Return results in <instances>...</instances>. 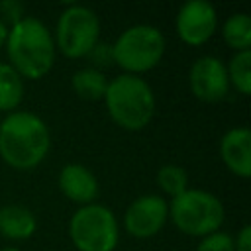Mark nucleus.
Instances as JSON below:
<instances>
[{
	"mask_svg": "<svg viewBox=\"0 0 251 251\" xmlns=\"http://www.w3.org/2000/svg\"><path fill=\"white\" fill-rule=\"evenodd\" d=\"M51 149V131L33 112L16 110L0 122V159L16 169L29 171L41 165Z\"/></svg>",
	"mask_w": 251,
	"mask_h": 251,
	"instance_id": "nucleus-1",
	"label": "nucleus"
},
{
	"mask_svg": "<svg viewBox=\"0 0 251 251\" xmlns=\"http://www.w3.org/2000/svg\"><path fill=\"white\" fill-rule=\"evenodd\" d=\"M8 65L27 80L43 78L55 63V41L49 27L35 16H24L14 25H8L6 35Z\"/></svg>",
	"mask_w": 251,
	"mask_h": 251,
	"instance_id": "nucleus-2",
	"label": "nucleus"
},
{
	"mask_svg": "<svg viewBox=\"0 0 251 251\" xmlns=\"http://www.w3.org/2000/svg\"><path fill=\"white\" fill-rule=\"evenodd\" d=\"M102 102L110 120L126 131H139L147 127L157 112V100L151 84L141 76L126 73L108 80Z\"/></svg>",
	"mask_w": 251,
	"mask_h": 251,
	"instance_id": "nucleus-3",
	"label": "nucleus"
},
{
	"mask_svg": "<svg viewBox=\"0 0 251 251\" xmlns=\"http://www.w3.org/2000/svg\"><path fill=\"white\" fill-rule=\"evenodd\" d=\"M165 35L151 24H135L126 27L110 45L112 63H116L126 75L141 76L155 69L165 55Z\"/></svg>",
	"mask_w": 251,
	"mask_h": 251,
	"instance_id": "nucleus-4",
	"label": "nucleus"
},
{
	"mask_svg": "<svg viewBox=\"0 0 251 251\" xmlns=\"http://www.w3.org/2000/svg\"><path fill=\"white\" fill-rule=\"evenodd\" d=\"M169 220L184 235L200 239L222 227L226 210L216 194L202 188H186L169 202Z\"/></svg>",
	"mask_w": 251,
	"mask_h": 251,
	"instance_id": "nucleus-5",
	"label": "nucleus"
},
{
	"mask_svg": "<svg viewBox=\"0 0 251 251\" xmlns=\"http://www.w3.org/2000/svg\"><path fill=\"white\" fill-rule=\"evenodd\" d=\"M69 237L76 251H114L120 241V224L108 206L92 202L73 212Z\"/></svg>",
	"mask_w": 251,
	"mask_h": 251,
	"instance_id": "nucleus-6",
	"label": "nucleus"
},
{
	"mask_svg": "<svg viewBox=\"0 0 251 251\" xmlns=\"http://www.w3.org/2000/svg\"><path fill=\"white\" fill-rule=\"evenodd\" d=\"M100 39V20L96 12L82 4H69L55 24V49L67 59L88 57Z\"/></svg>",
	"mask_w": 251,
	"mask_h": 251,
	"instance_id": "nucleus-7",
	"label": "nucleus"
},
{
	"mask_svg": "<svg viewBox=\"0 0 251 251\" xmlns=\"http://www.w3.org/2000/svg\"><path fill=\"white\" fill-rule=\"evenodd\" d=\"M169 222V202L161 194H141L124 212V227L135 239L155 237Z\"/></svg>",
	"mask_w": 251,
	"mask_h": 251,
	"instance_id": "nucleus-8",
	"label": "nucleus"
},
{
	"mask_svg": "<svg viewBox=\"0 0 251 251\" xmlns=\"http://www.w3.org/2000/svg\"><path fill=\"white\" fill-rule=\"evenodd\" d=\"M175 27L182 43L190 47H200L216 33L218 12L208 0H188L178 8Z\"/></svg>",
	"mask_w": 251,
	"mask_h": 251,
	"instance_id": "nucleus-9",
	"label": "nucleus"
},
{
	"mask_svg": "<svg viewBox=\"0 0 251 251\" xmlns=\"http://www.w3.org/2000/svg\"><path fill=\"white\" fill-rule=\"evenodd\" d=\"M188 86L194 98L206 104L222 102L229 92V80L224 61L214 55L198 57L188 71Z\"/></svg>",
	"mask_w": 251,
	"mask_h": 251,
	"instance_id": "nucleus-10",
	"label": "nucleus"
},
{
	"mask_svg": "<svg viewBox=\"0 0 251 251\" xmlns=\"http://www.w3.org/2000/svg\"><path fill=\"white\" fill-rule=\"evenodd\" d=\"M220 157L237 178L251 176V131L245 126L227 129L220 139Z\"/></svg>",
	"mask_w": 251,
	"mask_h": 251,
	"instance_id": "nucleus-11",
	"label": "nucleus"
},
{
	"mask_svg": "<svg viewBox=\"0 0 251 251\" xmlns=\"http://www.w3.org/2000/svg\"><path fill=\"white\" fill-rule=\"evenodd\" d=\"M57 186L65 198L78 206L92 204L98 196V180L94 173L80 165V163H69L59 171Z\"/></svg>",
	"mask_w": 251,
	"mask_h": 251,
	"instance_id": "nucleus-12",
	"label": "nucleus"
},
{
	"mask_svg": "<svg viewBox=\"0 0 251 251\" xmlns=\"http://www.w3.org/2000/svg\"><path fill=\"white\" fill-rule=\"evenodd\" d=\"M37 229L35 214L22 204L0 206V235L12 241L29 239Z\"/></svg>",
	"mask_w": 251,
	"mask_h": 251,
	"instance_id": "nucleus-13",
	"label": "nucleus"
},
{
	"mask_svg": "<svg viewBox=\"0 0 251 251\" xmlns=\"http://www.w3.org/2000/svg\"><path fill=\"white\" fill-rule=\"evenodd\" d=\"M71 88L75 94L82 100L98 102L104 98L108 88V76L98 67H84L73 73L71 76Z\"/></svg>",
	"mask_w": 251,
	"mask_h": 251,
	"instance_id": "nucleus-14",
	"label": "nucleus"
},
{
	"mask_svg": "<svg viewBox=\"0 0 251 251\" xmlns=\"http://www.w3.org/2000/svg\"><path fill=\"white\" fill-rule=\"evenodd\" d=\"M24 78L8 63H0V114L16 112L24 100Z\"/></svg>",
	"mask_w": 251,
	"mask_h": 251,
	"instance_id": "nucleus-15",
	"label": "nucleus"
},
{
	"mask_svg": "<svg viewBox=\"0 0 251 251\" xmlns=\"http://www.w3.org/2000/svg\"><path fill=\"white\" fill-rule=\"evenodd\" d=\"M222 37L235 53L251 47V18L245 12H235L222 24Z\"/></svg>",
	"mask_w": 251,
	"mask_h": 251,
	"instance_id": "nucleus-16",
	"label": "nucleus"
},
{
	"mask_svg": "<svg viewBox=\"0 0 251 251\" xmlns=\"http://www.w3.org/2000/svg\"><path fill=\"white\" fill-rule=\"evenodd\" d=\"M229 86H233L239 94L249 96L251 94V49L233 53L229 63L226 65Z\"/></svg>",
	"mask_w": 251,
	"mask_h": 251,
	"instance_id": "nucleus-17",
	"label": "nucleus"
},
{
	"mask_svg": "<svg viewBox=\"0 0 251 251\" xmlns=\"http://www.w3.org/2000/svg\"><path fill=\"white\" fill-rule=\"evenodd\" d=\"M157 186L173 198L180 196L186 188H188V175H186V169L180 167V165H175V163H169V165H163L159 171H157Z\"/></svg>",
	"mask_w": 251,
	"mask_h": 251,
	"instance_id": "nucleus-18",
	"label": "nucleus"
},
{
	"mask_svg": "<svg viewBox=\"0 0 251 251\" xmlns=\"http://www.w3.org/2000/svg\"><path fill=\"white\" fill-rule=\"evenodd\" d=\"M196 251H233V235L218 229L206 237H200Z\"/></svg>",
	"mask_w": 251,
	"mask_h": 251,
	"instance_id": "nucleus-19",
	"label": "nucleus"
},
{
	"mask_svg": "<svg viewBox=\"0 0 251 251\" xmlns=\"http://www.w3.org/2000/svg\"><path fill=\"white\" fill-rule=\"evenodd\" d=\"M24 16H25L24 14V4H20L18 0H4V2H0V20L4 24L10 22V25H14Z\"/></svg>",
	"mask_w": 251,
	"mask_h": 251,
	"instance_id": "nucleus-20",
	"label": "nucleus"
},
{
	"mask_svg": "<svg viewBox=\"0 0 251 251\" xmlns=\"http://www.w3.org/2000/svg\"><path fill=\"white\" fill-rule=\"evenodd\" d=\"M233 251H251V226H243L233 237Z\"/></svg>",
	"mask_w": 251,
	"mask_h": 251,
	"instance_id": "nucleus-21",
	"label": "nucleus"
},
{
	"mask_svg": "<svg viewBox=\"0 0 251 251\" xmlns=\"http://www.w3.org/2000/svg\"><path fill=\"white\" fill-rule=\"evenodd\" d=\"M6 35H8V24H4L0 20V47L6 43Z\"/></svg>",
	"mask_w": 251,
	"mask_h": 251,
	"instance_id": "nucleus-22",
	"label": "nucleus"
},
{
	"mask_svg": "<svg viewBox=\"0 0 251 251\" xmlns=\"http://www.w3.org/2000/svg\"><path fill=\"white\" fill-rule=\"evenodd\" d=\"M0 251H20V249L18 247H2Z\"/></svg>",
	"mask_w": 251,
	"mask_h": 251,
	"instance_id": "nucleus-23",
	"label": "nucleus"
},
{
	"mask_svg": "<svg viewBox=\"0 0 251 251\" xmlns=\"http://www.w3.org/2000/svg\"><path fill=\"white\" fill-rule=\"evenodd\" d=\"M0 122H2V116H0Z\"/></svg>",
	"mask_w": 251,
	"mask_h": 251,
	"instance_id": "nucleus-24",
	"label": "nucleus"
}]
</instances>
